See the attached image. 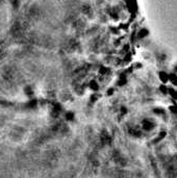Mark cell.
<instances>
[{"mask_svg": "<svg viewBox=\"0 0 177 178\" xmlns=\"http://www.w3.org/2000/svg\"><path fill=\"white\" fill-rule=\"evenodd\" d=\"M160 80L163 81L164 83H166L168 80H169V77L166 73H160Z\"/></svg>", "mask_w": 177, "mask_h": 178, "instance_id": "6da1fadb", "label": "cell"}, {"mask_svg": "<svg viewBox=\"0 0 177 178\" xmlns=\"http://www.w3.org/2000/svg\"><path fill=\"white\" fill-rule=\"evenodd\" d=\"M170 111L171 112H173V114H177V105L170 106Z\"/></svg>", "mask_w": 177, "mask_h": 178, "instance_id": "7a4b0ae2", "label": "cell"}]
</instances>
